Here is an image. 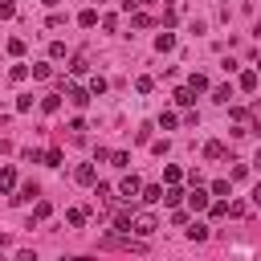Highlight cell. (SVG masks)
I'll list each match as a JSON object with an SVG mask.
<instances>
[{
	"mask_svg": "<svg viewBox=\"0 0 261 261\" xmlns=\"http://www.w3.org/2000/svg\"><path fill=\"white\" fill-rule=\"evenodd\" d=\"M155 228H159V220H155L151 212H143V216L135 220V228H130V233H139V237H151V233H155Z\"/></svg>",
	"mask_w": 261,
	"mask_h": 261,
	"instance_id": "1",
	"label": "cell"
},
{
	"mask_svg": "<svg viewBox=\"0 0 261 261\" xmlns=\"http://www.w3.org/2000/svg\"><path fill=\"white\" fill-rule=\"evenodd\" d=\"M143 192V184H139V176H126L122 184H118V196H122V200H130V196H139Z\"/></svg>",
	"mask_w": 261,
	"mask_h": 261,
	"instance_id": "2",
	"label": "cell"
},
{
	"mask_svg": "<svg viewBox=\"0 0 261 261\" xmlns=\"http://www.w3.org/2000/svg\"><path fill=\"white\" fill-rule=\"evenodd\" d=\"M37 196H41V188L37 184H25L17 196H13V204H25V200H37Z\"/></svg>",
	"mask_w": 261,
	"mask_h": 261,
	"instance_id": "3",
	"label": "cell"
},
{
	"mask_svg": "<svg viewBox=\"0 0 261 261\" xmlns=\"http://www.w3.org/2000/svg\"><path fill=\"white\" fill-rule=\"evenodd\" d=\"M188 204H192V212H200V208H208V192H204V188H196V192L188 196Z\"/></svg>",
	"mask_w": 261,
	"mask_h": 261,
	"instance_id": "4",
	"label": "cell"
},
{
	"mask_svg": "<svg viewBox=\"0 0 261 261\" xmlns=\"http://www.w3.org/2000/svg\"><path fill=\"white\" fill-rule=\"evenodd\" d=\"M17 188V172L13 168H0V192H13Z\"/></svg>",
	"mask_w": 261,
	"mask_h": 261,
	"instance_id": "5",
	"label": "cell"
},
{
	"mask_svg": "<svg viewBox=\"0 0 261 261\" xmlns=\"http://www.w3.org/2000/svg\"><path fill=\"white\" fill-rule=\"evenodd\" d=\"M70 102H74V106H86V102H90V90H82V86H70Z\"/></svg>",
	"mask_w": 261,
	"mask_h": 261,
	"instance_id": "6",
	"label": "cell"
},
{
	"mask_svg": "<svg viewBox=\"0 0 261 261\" xmlns=\"http://www.w3.org/2000/svg\"><path fill=\"white\" fill-rule=\"evenodd\" d=\"M74 180L78 184H94V163H82V168L74 172Z\"/></svg>",
	"mask_w": 261,
	"mask_h": 261,
	"instance_id": "7",
	"label": "cell"
},
{
	"mask_svg": "<svg viewBox=\"0 0 261 261\" xmlns=\"http://www.w3.org/2000/svg\"><path fill=\"white\" fill-rule=\"evenodd\" d=\"M180 200H184V192H180V188H176V184H172V188H168V192H163V204H172V208H176V204H180Z\"/></svg>",
	"mask_w": 261,
	"mask_h": 261,
	"instance_id": "8",
	"label": "cell"
},
{
	"mask_svg": "<svg viewBox=\"0 0 261 261\" xmlns=\"http://www.w3.org/2000/svg\"><path fill=\"white\" fill-rule=\"evenodd\" d=\"M188 90H196V94L208 90V78H204V74H192V78H188Z\"/></svg>",
	"mask_w": 261,
	"mask_h": 261,
	"instance_id": "9",
	"label": "cell"
},
{
	"mask_svg": "<svg viewBox=\"0 0 261 261\" xmlns=\"http://www.w3.org/2000/svg\"><path fill=\"white\" fill-rule=\"evenodd\" d=\"M176 102H180V106H192V102H196V90H188V86L176 90Z\"/></svg>",
	"mask_w": 261,
	"mask_h": 261,
	"instance_id": "10",
	"label": "cell"
},
{
	"mask_svg": "<svg viewBox=\"0 0 261 261\" xmlns=\"http://www.w3.org/2000/svg\"><path fill=\"white\" fill-rule=\"evenodd\" d=\"M155 200H163V188H155V184L143 188V204H155Z\"/></svg>",
	"mask_w": 261,
	"mask_h": 261,
	"instance_id": "11",
	"label": "cell"
},
{
	"mask_svg": "<svg viewBox=\"0 0 261 261\" xmlns=\"http://www.w3.org/2000/svg\"><path fill=\"white\" fill-rule=\"evenodd\" d=\"M188 237H192V241H208V224H192Z\"/></svg>",
	"mask_w": 261,
	"mask_h": 261,
	"instance_id": "12",
	"label": "cell"
},
{
	"mask_svg": "<svg viewBox=\"0 0 261 261\" xmlns=\"http://www.w3.org/2000/svg\"><path fill=\"white\" fill-rule=\"evenodd\" d=\"M78 25H82V29H94V25H98V13H94V9H86V13L78 17Z\"/></svg>",
	"mask_w": 261,
	"mask_h": 261,
	"instance_id": "13",
	"label": "cell"
},
{
	"mask_svg": "<svg viewBox=\"0 0 261 261\" xmlns=\"http://www.w3.org/2000/svg\"><path fill=\"white\" fill-rule=\"evenodd\" d=\"M241 90H257V70H245L241 74Z\"/></svg>",
	"mask_w": 261,
	"mask_h": 261,
	"instance_id": "14",
	"label": "cell"
},
{
	"mask_svg": "<svg viewBox=\"0 0 261 261\" xmlns=\"http://www.w3.org/2000/svg\"><path fill=\"white\" fill-rule=\"evenodd\" d=\"M204 155H208V159H224V143H216V139H212V143L204 147Z\"/></svg>",
	"mask_w": 261,
	"mask_h": 261,
	"instance_id": "15",
	"label": "cell"
},
{
	"mask_svg": "<svg viewBox=\"0 0 261 261\" xmlns=\"http://www.w3.org/2000/svg\"><path fill=\"white\" fill-rule=\"evenodd\" d=\"M57 106H61V98H57V94H49V98H41V110H45V114H53Z\"/></svg>",
	"mask_w": 261,
	"mask_h": 261,
	"instance_id": "16",
	"label": "cell"
},
{
	"mask_svg": "<svg viewBox=\"0 0 261 261\" xmlns=\"http://www.w3.org/2000/svg\"><path fill=\"white\" fill-rule=\"evenodd\" d=\"M45 168H61V151H57V147L45 151Z\"/></svg>",
	"mask_w": 261,
	"mask_h": 261,
	"instance_id": "17",
	"label": "cell"
},
{
	"mask_svg": "<svg viewBox=\"0 0 261 261\" xmlns=\"http://www.w3.org/2000/svg\"><path fill=\"white\" fill-rule=\"evenodd\" d=\"M70 224L82 228V224H86V208H70Z\"/></svg>",
	"mask_w": 261,
	"mask_h": 261,
	"instance_id": "18",
	"label": "cell"
},
{
	"mask_svg": "<svg viewBox=\"0 0 261 261\" xmlns=\"http://www.w3.org/2000/svg\"><path fill=\"white\" fill-rule=\"evenodd\" d=\"M172 45H176L172 33H159V37H155V49H172Z\"/></svg>",
	"mask_w": 261,
	"mask_h": 261,
	"instance_id": "19",
	"label": "cell"
},
{
	"mask_svg": "<svg viewBox=\"0 0 261 261\" xmlns=\"http://www.w3.org/2000/svg\"><path fill=\"white\" fill-rule=\"evenodd\" d=\"M9 78H13V82H25V78H29V65H13Z\"/></svg>",
	"mask_w": 261,
	"mask_h": 261,
	"instance_id": "20",
	"label": "cell"
},
{
	"mask_svg": "<svg viewBox=\"0 0 261 261\" xmlns=\"http://www.w3.org/2000/svg\"><path fill=\"white\" fill-rule=\"evenodd\" d=\"M90 94H106V78H90Z\"/></svg>",
	"mask_w": 261,
	"mask_h": 261,
	"instance_id": "21",
	"label": "cell"
},
{
	"mask_svg": "<svg viewBox=\"0 0 261 261\" xmlns=\"http://www.w3.org/2000/svg\"><path fill=\"white\" fill-rule=\"evenodd\" d=\"M110 163H114V168H126L130 155H126V151H114V155H110Z\"/></svg>",
	"mask_w": 261,
	"mask_h": 261,
	"instance_id": "22",
	"label": "cell"
},
{
	"mask_svg": "<svg viewBox=\"0 0 261 261\" xmlns=\"http://www.w3.org/2000/svg\"><path fill=\"white\" fill-rule=\"evenodd\" d=\"M45 216H49V204H45V200H37V208H33V220H45Z\"/></svg>",
	"mask_w": 261,
	"mask_h": 261,
	"instance_id": "23",
	"label": "cell"
},
{
	"mask_svg": "<svg viewBox=\"0 0 261 261\" xmlns=\"http://www.w3.org/2000/svg\"><path fill=\"white\" fill-rule=\"evenodd\" d=\"M212 98H216V102H228V98H233V86H220V90H216Z\"/></svg>",
	"mask_w": 261,
	"mask_h": 261,
	"instance_id": "24",
	"label": "cell"
},
{
	"mask_svg": "<svg viewBox=\"0 0 261 261\" xmlns=\"http://www.w3.org/2000/svg\"><path fill=\"white\" fill-rule=\"evenodd\" d=\"M9 53H13V57H21V53H25V41H17V37H13V41H9Z\"/></svg>",
	"mask_w": 261,
	"mask_h": 261,
	"instance_id": "25",
	"label": "cell"
},
{
	"mask_svg": "<svg viewBox=\"0 0 261 261\" xmlns=\"http://www.w3.org/2000/svg\"><path fill=\"white\" fill-rule=\"evenodd\" d=\"M212 196H228V180H216L212 184Z\"/></svg>",
	"mask_w": 261,
	"mask_h": 261,
	"instance_id": "26",
	"label": "cell"
},
{
	"mask_svg": "<svg viewBox=\"0 0 261 261\" xmlns=\"http://www.w3.org/2000/svg\"><path fill=\"white\" fill-rule=\"evenodd\" d=\"M17 13V5H13V0H0V17H13Z\"/></svg>",
	"mask_w": 261,
	"mask_h": 261,
	"instance_id": "27",
	"label": "cell"
},
{
	"mask_svg": "<svg viewBox=\"0 0 261 261\" xmlns=\"http://www.w3.org/2000/svg\"><path fill=\"white\" fill-rule=\"evenodd\" d=\"M17 261H41V257L33 253V249H25V253H17Z\"/></svg>",
	"mask_w": 261,
	"mask_h": 261,
	"instance_id": "28",
	"label": "cell"
},
{
	"mask_svg": "<svg viewBox=\"0 0 261 261\" xmlns=\"http://www.w3.org/2000/svg\"><path fill=\"white\" fill-rule=\"evenodd\" d=\"M253 204H261V184H257V188H253Z\"/></svg>",
	"mask_w": 261,
	"mask_h": 261,
	"instance_id": "29",
	"label": "cell"
},
{
	"mask_svg": "<svg viewBox=\"0 0 261 261\" xmlns=\"http://www.w3.org/2000/svg\"><path fill=\"white\" fill-rule=\"evenodd\" d=\"M253 168H257V172H261V147H257V155H253Z\"/></svg>",
	"mask_w": 261,
	"mask_h": 261,
	"instance_id": "30",
	"label": "cell"
},
{
	"mask_svg": "<svg viewBox=\"0 0 261 261\" xmlns=\"http://www.w3.org/2000/svg\"><path fill=\"white\" fill-rule=\"evenodd\" d=\"M257 126H261V106H257Z\"/></svg>",
	"mask_w": 261,
	"mask_h": 261,
	"instance_id": "31",
	"label": "cell"
}]
</instances>
